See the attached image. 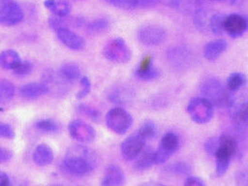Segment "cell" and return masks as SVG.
<instances>
[{"instance_id":"484cf974","label":"cell","mask_w":248,"mask_h":186,"mask_svg":"<svg viewBox=\"0 0 248 186\" xmlns=\"http://www.w3.org/2000/svg\"><path fill=\"white\" fill-rule=\"evenodd\" d=\"M246 84V77L242 73H232L229 76L226 82L227 89L230 92H237L242 89Z\"/></svg>"},{"instance_id":"60d3db41","label":"cell","mask_w":248,"mask_h":186,"mask_svg":"<svg viewBox=\"0 0 248 186\" xmlns=\"http://www.w3.org/2000/svg\"><path fill=\"white\" fill-rule=\"evenodd\" d=\"M185 186H205L203 181H202L200 178L195 177V176H189L184 183Z\"/></svg>"},{"instance_id":"6da1fadb","label":"cell","mask_w":248,"mask_h":186,"mask_svg":"<svg viewBox=\"0 0 248 186\" xmlns=\"http://www.w3.org/2000/svg\"><path fill=\"white\" fill-rule=\"evenodd\" d=\"M77 155H71L62 163L63 169L71 174L85 175L94 169V158L91 152L84 147H78Z\"/></svg>"},{"instance_id":"8fae6325","label":"cell","mask_w":248,"mask_h":186,"mask_svg":"<svg viewBox=\"0 0 248 186\" xmlns=\"http://www.w3.org/2000/svg\"><path fill=\"white\" fill-rule=\"evenodd\" d=\"M248 30V21L240 14H231L226 16L224 32L232 38H238L244 35Z\"/></svg>"},{"instance_id":"ba28073f","label":"cell","mask_w":248,"mask_h":186,"mask_svg":"<svg viewBox=\"0 0 248 186\" xmlns=\"http://www.w3.org/2000/svg\"><path fill=\"white\" fill-rule=\"evenodd\" d=\"M167 37L166 30L158 25H145L138 31L139 41L145 46H157Z\"/></svg>"},{"instance_id":"44dd1931","label":"cell","mask_w":248,"mask_h":186,"mask_svg":"<svg viewBox=\"0 0 248 186\" xmlns=\"http://www.w3.org/2000/svg\"><path fill=\"white\" fill-rule=\"evenodd\" d=\"M214 156L216 157V174L221 177L228 171L232 156L219 150L216 152Z\"/></svg>"},{"instance_id":"603a6c76","label":"cell","mask_w":248,"mask_h":186,"mask_svg":"<svg viewBox=\"0 0 248 186\" xmlns=\"http://www.w3.org/2000/svg\"><path fill=\"white\" fill-rule=\"evenodd\" d=\"M15 95V87L12 82L0 78V104L11 102Z\"/></svg>"},{"instance_id":"d590c367","label":"cell","mask_w":248,"mask_h":186,"mask_svg":"<svg viewBox=\"0 0 248 186\" xmlns=\"http://www.w3.org/2000/svg\"><path fill=\"white\" fill-rule=\"evenodd\" d=\"M80 83L82 85V90L78 93L77 95V98L78 99H83L85 97H87L91 91V80L89 79V78L87 77H84L81 78Z\"/></svg>"},{"instance_id":"d6a6232c","label":"cell","mask_w":248,"mask_h":186,"mask_svg":"<svg viewBox=\"0 0 248 186\" xmlns=\"http://www.w3.org/2000/svg\"><path fill=\"white\" fill-rule=\"evenodd\" d=\"M78 111L83 114L84 116L89 117L91 120L98 122L101 119V114L99 111H97L94 108H91V106L87 105H80L78 106Z\"/></svg>"},{"instance_id":"836d02e7","label":"cell","mask_w":248,"mask_h":186,"mask_svg":"<svg viewBox=\"0 0 248 186\" xmlns=\"http://www.w3.org/2000/svg\"><path fill=\"white\" fill-rule=\"evenodd\" d=\"M33 70V65L30 62L27 61H23V62H20L19 64L13 69V73L16 76H27L29 75Z\"/></svg>"},{"instance_id":"f6af8a7d","label":"cell","mask_w":248,"mask_h":186,"mask_svg":"<svg viewBox=\"0 0 248 186\" xmlns=\"http://www.w3.org/2000/svg\"><path fill=\"white\" fill-rule=\"evenodd\" d=\"M53 2H54V0H45L44 1V6H45L47 10H50Z\"/></svg>"},{"instance_id":"277c9868","label":"cell","mask_w":248,"mask_h":186,"mask_svg":"<svg viewBox=\"0 0 248 186\" xmlns=\"http://www.w3.org/2000/svg\"><path fill=\"white\" fill-rule=\"evenodd\" d=\"M105 58L115 63L123 64L131 60V50L123 38L118 37L109 41L103 49Z\"/></svg>"},{"instance_id":"74e56055","label":"cell","mask_w":248,"mask_h":186,"mask_svg":"<svg viewBox=\"0 0 248 186\" xmlns=\"http://www.w3.org/2000/svg\"><path fill=\"white\" fill-rule=\"evenodd\" d=\"M218 139L210 138L204 144V149L206 153L210 155H215L216 152L218 149Z\"/></svg>"},{"instance_id":"f1b7e54d","label":"cell","mask_w":248,"mask_h":186,"mask_svg":"<svg viewBox=\"0 0 248 186\" xmlns=\"http://www.w3.org/2000/svg\"><path fill=\"white\" fill-rule=\"evenodd\" d=\"M161 71L155 67L154 65L150 66L149 68L145 70H137L136 71V76L142 79V80H152L155 79L160 77Z\"/></svg>"},{"instance_id":"1f68e13d","label":"cell","mask_w":248,"mask_h":186,"mask_svg":"<svg viewBox=\"0 0 248 186\" xmlns=\"http://www.w3.org/2000/svg\"><path fill=\"white\" fill-rule=\"evenodd\" d=\"M108 27H109V23H108L107 20L98 19V20H95V21L91 22L88 26V29L91 33L98 34V33L104 32L105 30L108 29Z\"/></svg>"},{"instance_id":"ee69618b","label":"cell","mask_w":248,"mask_h":186,"mask_svg":"<svg viewBox=\"0 0 248 186\" xmlns=\"http://www.w3.org/2000/svg\"><path fill=\"white\" fill-rule=\"evenodd\" d=\"M11 185V181L9 176L0 171V186H9Z\"/></svg>"},{"instance_id":"9c48e42d","label":"cell","mask_w":248,"mask_h":186,"mask_svg":"<svg viewBox=\"0 0 248 186\" xmlns=\"http://www.w3.org/2000/svg\"><path fill=\"white\" fill-rule=\"evenodd\" d=\"M69 132L72 138L84 143L92 142L96 138V131L91 125L81 121L75 120L69 124Z\"/></svg>"},{"instance_id":"7402d4cb","label":"cell","mask_w":248,"mask_h":186,"mask_svg":"<svg viewBox=\"0 0 248 186\" xmlns=\"http://www.w3.org/2000/svg\"><path fill=\"white\" fill-rule=\"evenodd\" d=\"M226 16L222 13H216L209 18L208 29L215 35H222L224 33Z\"/></svg>"},{"instance_id":"30bf717a","label":"cell","mask_w":248,"mask_h":186,"mask_svg":"<svg viewBox=\"0 0 248 186\" xmlns=\"http://www.w3.org/2000/svg\"><path fill=\"white\" fill-rule=\"evenodd\" d=\"M145 145V140L138 132L130 135L121 144V154L124 159L133 160Z\"/></svg>"},{"instance_id":"9a60e30c","label":"cell","mask_w":248,"mask_h":186,"mask_svg":"<svg viewBox=\"0 0 248 186\" xmlns=\"http://www.w3.org/2000/svg\"><path fill=\"white\" fill-rule=\"evenodd\" d=\"M228 44L223 39H216L208 42L203 48V55L209 62H214L226 51Z\"/></svg>"},{"instance_id":"cb8c5ba5","label":"cell","mask_w":248,"mask_h":186,"mask_svg":"<svg viewBox=\"0 0 248 186\" xmlns=\"http://www.w3.org/2000/svg\"><path fill=\"white\" fill-rule=\"evenodd\" d=\"M218 149L219 151L223 152L232 157L236 154L237 142L235 139L229 135H223L218 139Z\"/></svg>"},{"instance_id":"8992f818","label":"cell","mask_w":248,"mask_h":186,"mask_svg":"<svg viewBox=\"0 0 248 186\" xmlns=\"http://www.w3.org/2000/svg\"><path fill=\"white\" fill-rule=\"evenodd\" d=\"M23 10L14 0H0V24L13 26L23 22Z\"/></svg>"},{"instance_id":"52a82bcc","label":"cell","mask_w":248,"mask_h":186,"mask_svg":"<svg viewBox=\"0 0 248 186\" xmlns=\"http://www.w3.org/2000/svg\"><path fill=\"white\" fill-rule=\"evenodd\" d=\"M180 146L179 137L174 132L166 133L161 140L160 147L155 151V165H162L167 162Z\"/></svg>"},{"instance_id":"e575fe53","label":"cell","mask_w":248,"mask_h":186,"mask_svg":"<svg viewBox=\"0 0 248 186\" xmlns=\"http://www.w3.org/2000/svg\"><path fill=\"white\" fill-rule=\"evenodd\" d=\"M35 127L42 131H46V132H53L58 130L56 123L50 119H43L36 122Z\"/></svg>"},{"instance_id":"ab89813d","label":"cell","mask_w":248,"mask_h":186,"mask_svg":"<svg viewBox=\"0 0 248 186\" xmlns=\"http://www.w3.org/2000/svg\"><path fill=\"white\" fill-rule=\"evenodd\" d=\"M173 171L178 174H189L190 167L184 162H178L173 165Z\"/></svg>"},{"instance_id":"4dcf8cb0","label":"cell","mask_w":248,"mask_h":186,"mask_svg":"<svg viewBox=\"0 0 248 186\" xmlns=\"http://www.w3.org/2000/svg\"><path fill=\"white\" fill-rule=\"evenodd\" d=\"M138 133L146 140L147 139L154 138L156 135V127L153 122H145L141 125Z\"/></svg>"},{"instance_id":"7c38bea8","label":"cell","mask_w":248,"mask_h":186,"mask_svg":"<svg viewBox=\"0 0 248 186\" xmlns=\"http://www.w3.org/2000/svg\"><path fill=\"white\" fill-rule=\"evenodd\" d=\"M57 36L59 40L68 48L72 50H81L86 45L85 40L82 36L76 34L68 28H62L57 31Z\"/></svg>"},{"instance_id":"8d00e7d4","label":"cell","mask_w":248,"mask_h":186,"mask_svg":"<svg viewBox=\"0 0 248 186\" xmlns=\"http://www.w3.org/2000/svg\"><path fill=\"white\" fill-rule=\"evenodd\" d=\"M0 137L6 139H13L15 137V132L13 128L6 123L0 121Z\"/></svg>"},{"instance_id":"4316f807","label":"cell","mask_w":248,"mask_h":186,"mask_svg":"<svg viewBox=\"0 0 248 186\" xmlns=\"http://www.w3.org/2000/svg\"><path fill=\"white\" fill-rule=\"evenodd\" d=\"M171 5L178 11L184 12H195L198 11V0H172Z\"/></svg>"},{"instance_id":"ac0fdd59","label":"cell","mask_w":248,"mask_h":186,"mask_svg":"<svg viewBox=\"0 0 248 186\" xmlns=\"http://www.w3.org/2000/svg\"><path fill=\"white\" fill-rule=\"evenodd\" d=\"M136 158V169L139 170H144L155 165V151L149 147L143 148Z\"/></svg>"},{"instance_id":"3957f363","label":"cell","mask_w":248,"mask_h":186,"mask_svg":"<svg viewBox=\"0 0 248 186\" xmlns=\"http://www.w3.org/2000/svg\"><path fill=\"white\" fill-rule=\"evenodd\" d=\"M188 114L197 124L209 122L214 115V105L204 98H193L187 106Z\"/></svg>"},{"instance_id":"5bb4252c","label":"cell","mask_w":248,"mask_h":186,"mask_svg":"<svg viewBox=\"0 0 248 186\" xmlns=\"http://www.w3.org/2000/svg\"><path fill=\"white\" fill-rule=\"evenodd\" d=\"M124 175L120 167L116 165L109 166L103 177L102 186H119L124 184Z\"/></svg>"},{"instance_id":"4fadbf2b","label":"cell","mask_w":248,"mask_h":186,"mask_svg":"<svg viewBox=\"0 0 248 186\" xmlns=\"http://www.w3.org/2000/svg\"><path fill=\"white\" fill-rule=\"evenodd\" d=\"M49 92L48 87L42 83H29L20 88L19 93L25 100H34Z\"/></svg>"},{"instance_id":"5b68a950","label":"cell","mask_w":248,"mask_h":186,"mask_svg":"<svg viewBox=\"0 0 248 186\" xmlns=\"http://www.w3.org/2000/svg\"><path fill=\"white\" fill-rule=\"evenodd\" d=\"M133 119L131 115L124 109L116 107L111 109L106 115V125L116 134H124L131 128Z\"/></svg>"},{"instance_id":"e0dca14e","label":"cell","mask_w":248,"mask_h":186,"mask_svg":"<svg viewBox=\"0 0 248 186\" xmlns=\"http://www.w3.org/2000/svg\"><path fill=\"white\" fill-rule=\"evenodd\" d=\"M21 61L19 53L13 49H6L0 52V67L3 69L13 70Z\"/></svg>"},{"instance_id":"ffe728a7","label":"cell","mask_w":248,"mask_h":186,"mask_svg":"<svg viewBox=\"0 0 248 186\" xmlns=\"http://www.w3.org/2000/svg\"><path fill=\"white\" fill-rule=\"evenodd\" d=\"M232 116L233 121L240 128H246L248 125V112L247 103L239 104L232 109Z\"/></svg>"},{"instance_id":"f546056e","label":"cell","mask_w":248,"mask_h":186,"mask_svg":"<svg viewBox=\"0 0 248 186\" xmlns=\"http://www.w3.org/2000/svg\"><path fill=\"white\" fill-rule=\"evenodd\" d=\"M208 21H209V18H207L206 14L202 11L198 10L194 13V25L199 31L201 32L209 31Z\"/></svg>"},{"instance_id":"7a4b0ae2","label":"cell","mask_w":248,"mask_h":186,"mask_svg":"<svg viewBox=\"0 0 248 186\" xmlns=\"http://www.w3.org/2000/svg\"><path fill=\"white\" fill-rule=\"evenodd\" d=\"M227 89L221 82L217 79H209L203 83L201 89L203 98L209 101L213 105L231 106L233 101Z\"/></svg>"},{"instance_id":"83f0119b","label":"cell","mask_w":248,"mask_h":186,"mask_svg":"<svg viewBox=\"0 0 248 186\" xmlns=\"http://www.w3.org/2000/svg\"><path fill=\"white\" fill-rule=\"evenodd\" d=\"M56 16L66 17L71 12V5L65 0H54L50 10Z\"/></svg>"},{"instance_id":"2e32d148","label":"cell","mask_w":248,"mask_h":186,"mask_svg":"<svg viewBox=\"0 0 248 186\" xmlns=\"http://www.w3.org/2000/svg\"><path fill=\"white\" fill-rule=\"evenodd\" d=\"M33 158H34V163L37 166L44 167L53 162L54 154L52 149L48 145L39 144L34 149Z\"/></svg>"},{"instance_id":"f35d334b","label":"cell","mask_w":248,"mask_h":186,"mask_svg":"<svg viewBox=\"0 0 248 186\" xmlns=\"http://www.w3.org/2000/svg\"><path fill=\"white\" fill-rule=\"evenodd\" d=\"M105 1H107L108 3L112 4L113 6L118 7L120 9H124V10L133 9L131 0H105Z\"/></svg>"},{"instance_id":"b9f144b4","label":"cell","mask_w":248,"mask_h":186,"mask_svg":"<svg viewBox=\"0 0 248 186\" xmlns=\"http://www.w3.org/2000/svg\"><path fill=\"white\" fill-rule=\"evenodd\" d=\"M12 157V152L7 148L0 147V163L7 162Z\"/></svg>"},{"instance_id":"7bdbcfd3","label":"cell","mask_w":248,"mask_h":186,"mask_svg":"<svg viewBox=\"0 0 248 186\" xmlns=\"http://www.w3.org/2000/svg\"><path fill=\"white\" fill-rule=\"evenodd\" d=\"M153 65V58L151 55H146L145 57H143L140 63V66L137 70H145L147 68H149L150 66Z\"/></svg>"},{"instance_id":"d6986e66","label":"cell","mask_w":248,"mask_h":186,"mask_svg":"<svg viewBox=\"0 0 248 186\" xmlns=\"http://www.w3.org/2000/svg\"><path fill=\"white\" fill-rule=\"evenodd\" d=\"M169 59L173 65L181 67L183 65H187V63L190 62L191 55L189 51L186 50V48L175 47L169 52Z\"/></svg>"},{"instance_id":"d4e9b609","label":"cell","mask_w":248,"mask_h":186,"mask_svg":"<svg viewBox=\"0 0 248 186\" xmlns=\"http://www.w3.org/2000/svg\"><path fill=\"white\" fill-rule=\"evenodd\" d=\"M60 75L68 81H76L81 77V70L77 64L66 63L61 67Z\"/></svg>"}]
</instances>
